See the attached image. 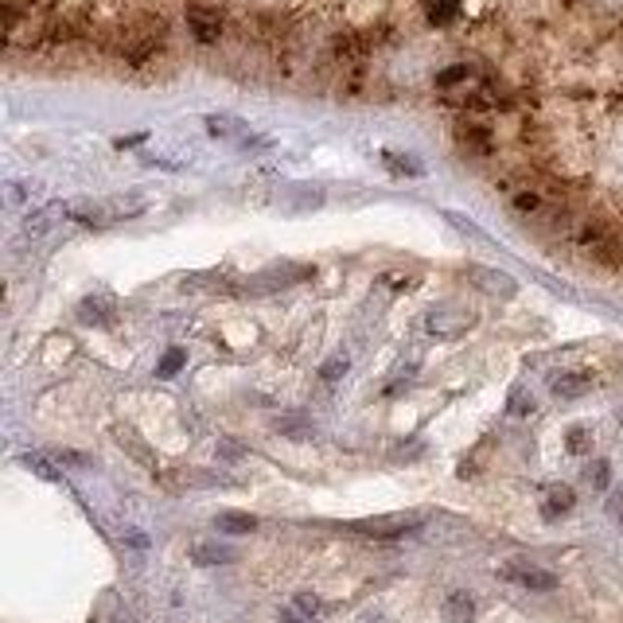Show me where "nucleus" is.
Masks as SVG:
<instances>
[{
  "instance_id": "3",
  "label": "nucleus",
  "mask_w": 623,
  "mask_h": 623,
  "mask_svg": "<svg viewBox=\"0 0 623 623\" xmlns=\"http://www.w3.org/2000/svg\"><path fill=\"white\" fill-rule=\"evenodd\" d=\"M187 32L195 36V43L211 47L226 32V16L219 8H211V4H187Z\"/></svg>"
},
{
  "instance_id": "17",
  "label": "nucleus",
  "mask_w": 623,
  "mask_h": 623,
  "mask_svg": "<svg viewBox=\"0 0 623 623\" xmlns=\"http://www.w3.org/2000/svg\"><path fill=\"white\" fill-rule=\"evenodd\" d=\"M382 160H386V168H394V172H405V176H421V164H417V160H409V156H394V152H386V156H382Z\"/></svg>"
},
{
  "instance_id": "2",
  "label": "nucleus",
  "mask_w": 623,
  "mask_h": 623,
  "mask_svg": "<svg viewBox=\"0 0 623 623\" xmlns=\"http://www.w3.org/2000/svg\"><path fill=\"white\" fill-rule=\"evenodd\" d=\"M351 534H363V538H378V542H398L405 534L421 530V514H378V518H359L347 526Z\"/></svg>"
},
{
  "instance_id": "7",
  "label": "nucleus",
  "mask_w": 623,
  "mask_h": 623,
  "mask_svg": "<svg viewBox=\"0 0 623 623\" xmlns=\"http://www.w3.org/2000/svg\"><path fill=\"white\" fill-rule=\"evenodd\" d=\"M577 507V491L569 487V483H550L546 491H542V514L546 518H565V514Z\"/></svg>"
},
{
  "instance_id": "5",
  "label": "nucleus",
  "mask_w": 623,
  "mask_h": 623,
  "mask_svg": "<svg viewBox=\"0 0 623 623\" xmlns=\"http://www.w3.org/2000/svg\"><path fill=\"white\" fill-rule=\"evenodd\" d=\"M499 573H503L507 581H514V585L530 588V592H550V588H557V577H553L550 569L530 565V561H507Z\"/></svg>"
},
{
  "instance_id": "6",
  "label": "nucleus",
  "mask_w": 623,
  "mask_h": 623,
  "mask_svg": "<svg viewBox=\"0 0 623 623\" xmlns=\"http://www.w3.org/2000/svg\"><path fill=\"white\" fill-rule=\"evenodd\" d=\"M592 374L588 370H557L550 374V390L553 398H561V402H577V398H585L588 390H592Z\"/></svg>"
},
{
  "instance_id": "15",
  "label": "nucleus",
  "mask_w": 623,
  "mask_h": 623,
  "mask_svg": "<svg viewBox=\"0 0 623 623\" xmlns=\"http://www.w3.org/2000/svg\"><path fill=\"white\" fill-rule=\"evenodd\" d=\"M24 464H28V468H32L39 479H51V483L59 479V472H55V468L47 464V456H39V452H28V456H24Z\"/></svg>"
},
{
  "instance_id": "14",
  "label": "nucleus",
  "mask_w": 623,
  "mask_h": 623,
  "mask_svg": "<svg viewBox=\"0 0 623 623\" xmlns=\"http://www.w3.org/2000/svg\"><path fill=\"white\" fill-rule=\"evenodd\" d=\"M565 444H569V452H573V456H585V452H592V429H585V425H573V429H569V437H565Z\"/></svg>"
},
{
  "instance_id": "9",
  "label": "nucleus",
  "mask_w": 623,
  "mask_h": 623,
  "mask_svg": "<svg viewBox=\"0 0 623 623\" xmlns=\"http://www.w3.org/2000/svg\"><path fill=\"white\" fill-rule=\"evenodd\" d=\"M191 561L195 565H230V561H238V550L234 546H219V542H199L191 550Z\"/></svg>"
},
{
  "instance_id": "10",
  "label": "nucleus",
  "mask_w": 623,
  "mask_h": 623,
  "mask_svg": "<svg viewBox=\"0 0 623 623\" xmlns=\"http://www.w3.org/2000/svg\"><path fill=\"white\" fill-rule=\"evenodd\" d=\"M59 215H67V207H47V211L28 215V219H24V234H28V238H43V234L55 226V219H59Z\"/></svg>"
},
{
  "instance_id": "22",
  "label": "nucleus",
  "mask_w": 623,
  "mask_h": 623,
  "mask_svg": "<svg viewBox=\"0 0 623 623\" xmlns=\"http://www.w3.org/2000/svg\"><path fill=\"white\" fill-rule=\"evenodd\" d=\"M296 608H300V612H304V616H316V612H320V600H316V596H308V592H304V596H296Z\"/></svg>"
},
{
  "instance_id": "4",
  "label": "nucleus",
  "mask_w": 623,
  "mask_h": 623,
  "mask_svg": "<svg viewBox=\"0 0 623 623\" xmlns=\"http://www.w3.org/2000/svg\"><path fill=\"white\" fill-rule=\"evenodd\" d=\"M472 328H476V312H468V308H437L425 316V331L437 339H460Z\"/></svg>"
},
{
  "instance_id": "1",
  "label": "nucleus",
  "mask_w": 623,
  "mask_h": 623,
  "mask_svg": "<svg viewBox=\"0 0 623 623\" xmlns=\"http://www.w3.org/2000/svg\"><path fill=\"white\" fill-rule=\"evenodd\" d=\"M452 137H456V148L464 152V156H472V160H487V156H495V129L476 117V113H464L460 121H456V129H452Z\"/></svg>"
},
{
  "instance_id": "23",
  "label": "nucleus",
  "mask_w": 623,
  "mask_h": 623,
  "mask_svg": "<svg viewBox=\"0 0 623 623\" xmlns=\"http://www.w3.org/2000/svg\"><path fill=\"white\" fill-rule=\"evenodd\" d=\"M82 320H94V324H106L110 316L98 308V304H82Z\"/></svg>"
},
{
  "instance_id": "11",
  "label": "nucleus",
  "mask_w": 623,
  "mask_h": 623,
  "mask_svg": "<svg viewBox=\"0 0 623 623\" xmlns=\"http://www.w3.org/2000/svg\"><path fill=\"white\" fill-rule=\"evenodd\" d=\"M215 526H219L222 534H250L257 530V518L254 514H238V511H226L215 518Z\"/></svg>"
},
{
  "instance_id": "24",
  "label": "nucleus",
  "mask_w": 623,
  "mask_h": 623,
  "mask_svg": "<svg viewBox=\"0 0 623 623\" xmlns=\"http://www.w3.org/2000/svg\"><path fill=\"white\" fill-rule=\"evenodd\" d=\"M281 623H300V620H293V616H285V620H281Z\"/></svg>"
},
{
  "instance_id": "13",
  "label": "nucleus",
  "mask_w": 623,
  "mask_h": 623,
  "mask_svg": "<svg viewBox=\"0 0 623 623\" xmlns=\"http://www.w3.org/2000/svg\"><path fill=\"white\" fill-rule=\"evenodd\" d=\"M113 437L121 440V448H129V452H133V460H141L145 468H152V464H156V460H152V452L145 448V440L137 437V433H129V429H117Z\"/></svg>"
},
{
  "instance_id": "8",
  "label": "nucleus",
  "mask_w": 623,
  "mask_h": 623,
  "mask_svg": "<svg viewBox=\"0 0 623 623\" xmlns=\"http://www.w3.org/2000/svg\"><path fill=\"white\" fill-rule=\"evenodd\" d=\"M440 612H444V623H472L476 620V600H472V592H452Z\"/></svg>"
},
{
  "instance_id": "12",
  "label": "nucleus",
  "mask_w": 623,
  "mask_h": 623,
  "mask_svg": "<svg viewBox=\"0 0 623 623\" xmlns=\"http://www.w3.org/2000/svg\"><path fill=\"white\" fill-rule=\"evenodd\" d=\"M207 133H215V137H246V125H242L238 117L211 113V117H207Z\"/></svg>"
},
{
  "instance_id": "20",
  "label": "nucleus",
  "mask_w": 623,
  "mask_h": 623,
  "mask_svg": "<svg viewBox=\"0 0 623 623\" xmlns=\"http://www.w3.org/2000/svg\"><path fill=\"white\" fill-rule=\"evenodd\" d=\"M180 367H184V351H168L164 363H160V378H172Z\"/></svg>"
},
{
  "instance_id": "21",
  "label": "nucleus",
  "mask_w": 623,
  "mask_h": 623,
  "mask_svg": "<svg viewBox=\"0 0 623 623\" xmlns=\"http://www.w3.org/2000/svg\"><path fill=\"white\" fill-rule=\"evenodd\" d=\"M339 374H347V359H339V355H335V359H328V367H324V378L335 382Z\"/></svg>"
},
{
  "instance_id": "18",
  "label": "nucleus",
  "mask_w": 623,
  "mask_h": 623,
  "mask_svg": "<svg viewBox=\"0 0 623 623\" xmlns=\"http://www.w3.org/2000/svg\"><path fill=\"white\" fill-rule=\"evenodd\" d=\"M479 285H483V289H491V293H503V296L514 293V281H507V277H495V273H479Z\"/></svg>"
},
{
  "instance_id": "16",
  "label": "nucleus",
  "mask_w": 623,
  "mask_h": 623,
  "mask_svg": "<svg viewBox=\"0 0 623 623\" xmlns=\"http://www.w3.org/2000/svg\"><path fill=\"white\" fill-rule=\"evenodd\" d=\"M588 483H592L596 491H604V487L612 483V472H608V464H604V460H592V464H588Z\"/></svg>"
},
{
  "instance_id": "19",
  "label": "nucleus",
  "mask_w": 623,
  "mask_h": 623,
  "mask_svg": "<svg viewBox=\"0 0 623 623\" xmlns=\"http://www.w3.org/2000/svg\"><path fill=\"white\" fill-rule=\"evenodd\" d=\"M534 409H538V405H534V398H530L526 390H514L511 394V413L514 417H530Z\"/></svg>"
}]
</instances>
